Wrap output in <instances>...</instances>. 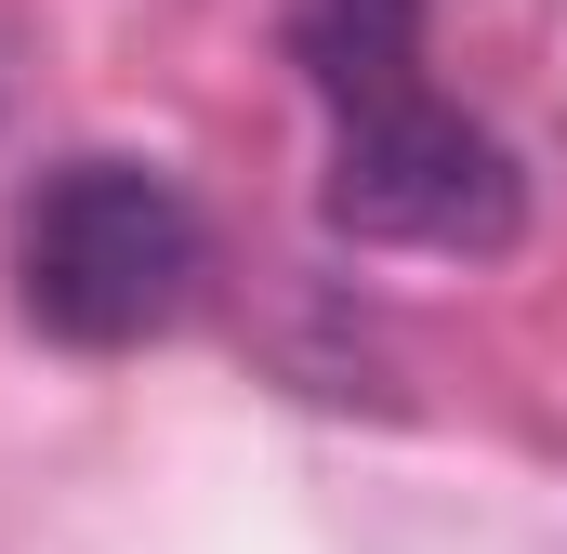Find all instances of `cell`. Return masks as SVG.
<instances>
[{
  "label": "cell",
  "mask_w": 567,
  "mask_h": 554,
  "mask_svg": "<svg viewBox=\"0 0 567 554\" xmlns=\"http://www.w3.org/2000/svg\"><path fill=\"white\" fill-rule=\"evenodd\" d=\"M290 66L330 106L317 212L357 252L488 265L528 238V172L475 106L423 80V0H290Z\"/></svg>",
  "instance_id": "cell-1"
},
{
  "label": "cell",
  "mask_w": 567,
  "mask_h": 554,
  "mask_svg": "<svg viewBox=\"0 0 567 554\" xmlns=\"http://www.w3.org/2000/svg\"><path fill=\"white\" fill-rule=\"evenodd\" d=\"M198 277H212V225H198V198L158 158L80 145L13 212V304L66 357H133V343H158L198 304Z\"/></svg>",
  "instance_id": "cell-2"
}]
</instances>
